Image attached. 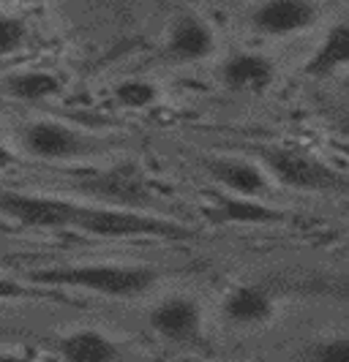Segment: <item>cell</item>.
<instances>
[{
  "mask_svg": "<svg viewBox=\"0 0 349 362\" xmlns=\"http://www.w3.org/2000/svg\"><path fill=\"white\" fill-rule=\"evenodd\" d=\"M30 284L52 286V289H79L112 297V300H131L142 297L153 289L161 272L147 264H115V262H96V264H63V267H44L28 272Z\"/></svg>",
  "mask_w": 349,
  "mask_h": 362,
  "instance_id": "obj_1",
  "label": "cell"
},
{
  "mask_svg": "<svg viewBox=\"0 0 349 362\" xmlns=\"http://www.w3.org/2000/svg\"><path fill=\"white\" fill-rule=\"evenodd\" d=\"M76 232L101 240H129V237H161V240H191L197 229L161 216L142 213L139 207L120 204H82L74 223Z\"/></svg>",
  "mask_w": 349,
  "mask_h": 362,
  "instance_id": "obj_2",
  "label": "cell"
},
{
  "mask_svg": "<svg viewBox=\"0 0 349 362\" xmlns=\"http://www.w3.org/2000/svg\"><path fill=\"white\" fill-rule=\"evenodd\" d=\"M257 156L262 169L287 188L311 191V194H347L349 191V177H344L331 163L319 161L306 150L273 145L257 147Z\"/></svg>",
  "mask_w": 349,
  "mask_h": 362,
  "instance_id": "obj_3",
  "label": "cell"
},
{
  "mask_svg": "<svg viewBox=\"0 0 349 362\" xmlns=\"http://www.w3.org/2000/svg\"><path fill=\"white\" fill-rule=\"evenodd\" d=\"M19 142L25 147L28 156H33L38 161L63 163V161H85L104 156L110 150V142L96 139L91 134L71 128L60 120H36L28 123Z\"/></svg>",
  "mask_w": 349,
  "mask_h": 362,
  "instance_id": "obj_4",
  "label": "cell"
},
{
  "mask_svg": "<svg viewBox=\"0 0 349 362\" xmlns=\"http://www.w3.org/2000/svg\"><path fill=\"white\" fill-rule=\"evenodd\" d=\"M82 210V202L47 197V194H22V191H0V216L17 221L28 229H74Z\"/></svg>",
  "mask_w": 349,
  "mask_h": 362,
  "instance_id": "obj_5",
  "label": "cell"
},
{
  "mask_svg": "<svg viewBox=\"0 0 349 362\" xmlns=\"http://www.w3.org/2000/svg\"><path fill=\"white\" fill-rule=\"evenodd\" d=\"M248 22L262 36H297L319 22V6L314 0H262L251 8Z\"/></svg>",
  "mask_w": 349,
  "mask_h": 362,
  "instance_id": "obj_6",
  "label": "cell"
},
{
  "mask_svg": "<svg viewBox=\"0 0 349 362\" xmlns=\"http://www.w3.org/2000/svg\"><path fill=\"white\" fill-rule=\"evenodd\" d=\"M147 325L150 329L172 344H188L200 335L202 329V308L194 297L185 294H172L161 300L159 305H153L147 313Z\"/></svg>",
  "mask_w": 349,
  "mask_h": 362,
  "instance_id": "obj_7",
  "label": "cell"
},
{
  "mask_svg": "<svg viewBox=\"0 0 349 362\" xmlns=\"http://www.w3.org/2000/svg\"><path fill=\"white\" fill-rule=\"evenodd\" d=\"M202 166L213 177V182H219L229 194L257 197V199L270 194V175L262 169V163L235 158V156H213V158H202Z\"/></svg>",
  "mask_w": 349,
  "mask_h": 362,
  "instance_id": "obj_8",
  "label": "cell"
},
{
  "mask_svg": "<svg viewBox=\"0 0 349 362\" xmlns=\"http://www.w3.org/2000/svg\"><path fill=\"white\" fill-rule=\"evenodd\" d=\"M221 85L232 93H265L276 79V63L262 52H232L221 63Z\"/></svg>",
  "mask_w": 349,
  "mask_h": 362,
  "instance_id": "obj_9",
  "label": "cell"
},
{
  "mask_svg": "<svg viewBox=\"0 0 349 362\" xmlns=\"http://www.w3.org/2000/svg\"><path fill=\"white\" fill-rule=\"evenodd\" d=\"M216 52L213 28L197 14H181L166 33V54L175 63H200Z\"/></svg>",
  "mask_w": 349,
  "mask_h": 362,
  "instance_id": "obj_10",
  "label": "cell"
},
{
  "mask_svg": "<svg viewBox=\"0 0 349 362\" xmlns=\"http://www.w3.org/2000/svg\"><path fill=\"white\" fill-rule=\"evenodd\" d=\"M76 185L82 191L96 194V197L112 202V204H120V207H142L150 202L147 185L142 175L137 172V166H115L91 180H79Z\"/></svg>",
  "mask_w": 349,
  "mask_h": 362,
  "instance_id": "obj_11",
  "label": "cell"
},
{
  "mask_svg": "<svg viewBox=\"0 0 349 362\" xmlns=\"http://www.w3.org/2000/svg\"><path fill=\"white\" fill-rule=\"evenodd\" d=\"M221 313L235 327H259L268 325L276 316V300L265 286L240 284L227 291V297L221 303Z\"/></svg>",
  "mask_w": 349,
  "mask_h": 362,
  "instance_id": "obj_12",
  "label": "cell"
},
{
  "mask_svg": "<svg viewBox=\"0 0 349 362\" xmlns=\"http://www.w3.org/2000/svg\"><path fill=\"white\" fill-rule=\"evenodd\" d=\"M205 216L213 223H238V226H268V223H281L287 213L270 207L257 197H240V194H227L216 197L213 204L205 207Z\"/></svg>",
  "mask_w": 349,
  "mask_h": 362,
  "instance_id": "obj_13",
  "label": "cell"
},
{
  "mask_svg": "<svg viewBox=\"0 0 349 362\" xmlns=\"http://www.w3.org/2000/svg\"><path fill=\"white\" fill-rule=\"evenodd\" d=\"M57 354L69 362H112L120 357V346L101 329H74L57 338Z\"/></svg>",
  "mask_w": 349,
  "mask_h": 362,
  "instance_id": "obj_14",
  "label": "cell"
},
{
  "mask_svg": "<svg viewBox=\"0 0 349 362\" xmlns=\"http://www.w3.org/2000/svg\"><path fill=\"white\" fill-rule=\"evenodd\" d=\"M349 66V22H338L325 33L319 41V47L311 52L309 63H306V76L314 79H328L333 74Z\"/></svg>",
  "mask_w": 349,
  "mask_h": 362,
  "instance_id": "obj_15",
  "label": "cell"
},
{
  "mask_svg": "<svg viewBox=\"0 0 349 362\" xmlns=\"http://www.w3.org/2000/svg\"><path fill=\"white\" fill-rule=\"evenodd\" d=\"M63 90V79L52 71H17L3 79V93L22 104H44L52 101Z\"/></svg>",
  "mask_w": 349,
  "mask_h": 362,
  "instance_id": "obj_16",
  "label": "cell"
},
{
  "mask_svg": "<svg viewBox=\"0 0 349 362\" xmlns=\"http://www.w3.org/2000/svg\"><path fill=\"white\" fill-rule=\"evenodd\" d=\"M115 101L123 109H147L159 101V88L147 79H126L115 88Z\"/></svg>",
  "mask_w": 349,
  "mask_h": 362,
  "instance_id": "obj_17",
  "label": "cell"
},
{
  "mask_svg": "<svg viewBox=\"0 0 349 362\" xmlns=\"http://www.w3.org/2000/svg\"><path fill=\"white\" fill-rule=\"evenodd\" d=\"M30 38V30L22 17L14 14H0V57L17 54Z\"/></svg>",
  "mask_w": 349,
  "mask_h": 362,
  "instance_id": "obj_18",
  "label": "cell"
},
{
  "mask_svg": "<svg viewBox=\"0 0 349 362\" xmlns=\"http://www.w3.org/2000/svg\"><path fill=\"white\" fill-rule=\"evenodd\" d=\"M303 357L314 362H349V335H331L314 341L311 346H306Z\"/></svg>",
  "mask_w": 349,
  "mask_h": 362,
  "instance_id": "obj_19",
  "label": "cell"
},
{
  "mask_svg": "<svg viewBox=\"0 0 349 362\" xmlns=\"http://www.w3.org/2000/svg\"><path fill=\"white\" fill-rule=\"evenodd\" d=\"M33 294H41L33 286H25L19 281H11V278H0V303H19L25 297H33Z\"/></svg>",
  "mask_w": 349,
  "mask_h": 362,
  "instance_id": "obj_20",
  "label": "cell"
},
{
  "mask_svg": "<svg viewBox=\"0 0 349 362\" xmlns=\"http://www.w3.org/2000/svg\"><path fill=\"white\" fill-rule=\"evenodd\" d=\"M14 161H17L14 150H11V147H6L3 142H0V172H3V169H8V166H11Z\"/></svg>",
  "mask_w": 349,
  "mask_h": 362,
  "instance_id": "obj_21",
  "label": "cell"
},
{
  "mask_svg": "<svg viewBox=\"0 0 349 362\" xmlns=\"http://www.w3.org/2000/svg\"><path fill=\"white\" fill-rule=\"evenodd\" d=\"M333 117H336V126H338V131L349 136V112L338 109V112H333Z\"/></svg>",
  "mask_w": 349,
  "mask_h": 362,
  "instance_id": "obj_22",
  "label": "cell"
}]
</instances>
